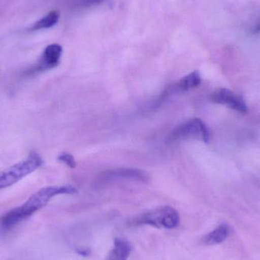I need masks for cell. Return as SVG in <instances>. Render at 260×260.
<instances>
[{
	"label": "cell",
	"mask_w": 260,
	"mask_h": 260,
	"mask_svg": "<svg viewBox=\"0 0 260 260\" xmlns=\"http://www.w3.org/2000/svg\"><path fill=\"white\" fill-rule=\"evenodd\" d=\"M76 252H77V253H79V255H81V256H87L90 254V251L89 250H88V249H77Z\"/></svg>",
	"instance_id": "13"
},
{
	"label": "cell",
	"mask_w": 260,
	"mask_h": 260,
	"mask_svg": "<svg viewBox=\"0 0 260 260\" xmlns=\"http://www.w3.org/2000/svg\"><path fill=\"white\" fill-rule=\"evenodd\" d=\"M187 139H196L205 143L209 142V129L201 119H190L177 126L169 135L167 142L174 144Z\"/></svg>",
	"instance_id": "4"
},
{
	"label": "cell",
	"mask_w": 260,
	"mask_h": 260,
	"mask_svg": "<svg viewBox=\"0 0 260 260\" xmlns=\"http://www.w3.org/2000/svg\"><path fill=\"white\" fill-rule=\"evenodd\" d=\"M150 177L148 173L136 168H116L108 170L101 173L94 180V186L102 187L108 186L115 182L123 180H133V181L148 183Z\"/></svg>",
	"instance_id": "5"
},
{
	"label": "cell",
	"mask_w": 260,
	"mask_h": 260,
	"mask_svg": "<svg viewBox=\"0 0 260 260\" xmlns=\"http://www.w3.org/2000/svg\"><path fill=\"white\" fill-rule=\"evenodd\" d=\"M58 160L59 161L62 162L65 164L67 166L70 168H75L77 165L76 164V159L74 158L73 155L70 153L63 152L58 156Z\"/></svg>",
	"instance_id": "12"
},
{
	"label": "cell",
	"mask_w": 260,
	"mask_h": 260,
	"mask_svg": "<svg viewBox=\"0 0 260 260\" xmlns=\"http://www.w3.org/2000/svg\"><path fill=\"white\" fill-rule=\"evenodd\" d=\"M42 165V157L37 153H30L25 160H21L0 172V189L18 183L21 179L41 168Z\"/></svg>",
	"instance_id": "2"
},
{
	"label": "cell",
	"mask_w": 260,
	"mask_h": 260,
	"mask_svg": "<svg viewBox=\"0 0 260 260\" xmlns=\"http://www.w3.org/2000/svg\"><path fill=\"white\" fill-rule=\"evenodd\" d=\"M230 232V227L229 224H221L205 237L203 243L208 246L221 244L229 238Z\"/></svg>",
	"instance_id": "9"
},
{
	"label": "cell",
	"mask_w": 260,
	"mask_h": 260,
	"mask_svg": "<svg viewBox=\"0 0 260 260\" xmlns=\"http://www.w3.org/2000/svg\"><path fill=\"white\" fill-rule=\"evenodd\" d=\"M136 225H150L159 229H174L180 224L178 212L171 206H163L142 214L134 221Z\"/></svg>",
	"instance_id": "3"
},
{
	"label": "cell",
	"mask_w": 260,
	"mask_h": 260,
	"mask_svg": "<svg viewBox=\"0 0 260 260\" xmlns=\"http://www.w3.org/2000/svg\"><path fill=\"white\" fill-rule=\"evenodd\" d=\"M76 192L77 189L70 185L42 188L33 194L24 204L5 214L0 219V225L4 229H11L44 208L56 196Z\"/></svg>",
	"instance_id": "1"
},
{
	"label": "cell",
	"mask_w": 260,
	"mask_h": 260,
	"mask_svg": "<svg viewBox=\"0 0 260 260\" xmlns=\"http://www.w3.org/2000/svg\"><path fill=\"white\" fill-rule=\"evenodd\" d=\"M210 101L218 105H225L229 108L245 113L247 111V104L244 98L227 88H218L211 94Z\"/></svg>",
	"instance_id": "6"
},
{
	"label": "cell",
	"mask_w": 260,
	"mask_h": 260,
	"mask_svg": "<svg viewBox=\"0 0 260 260\" xmlns=\"http://www.w3.org/2000/svg\"><path fill=\"white\" fill-rule=\"evenodd\" d=\"M94 1L101 2V1H103V0H94Z\"/></svg>",
	"instance_id": "15"
},
{
	"label": "cell",
	"mask_w": 260,
	"mask_h": 260,
	"mask_svg": "<svg viewBox=\"0 0 260 260\" xmlns=\"http://www.w3.org/2000/svg\"><path fill=\"white\" fill-rule=\"evenodd\" d=\"M62 53V48L59 44H53L47 46L43 53L41 62L37 67V70L44 71L57 67L60 62Z\"/></svg>",
	"instance_id": "7"
},
{
	"label": "cell",
	"mask_w": 260,
	"mask_h": 260,
	"mask_svg": "<svg viewBox=\"0 0 260 260\" xmlns=\"http://www.w3.org/2000/svg\"><path fill=\"white\" fill-rule=\"evenodd\" d=\"M59 14L57 11H52L44 18L40 19L38 22L32 26V30H41V29L50 28L57 24L59 21Z\"/></svg>",
	"instance_id": "11"
},
{
	"label": "cell",
	"mask_w": 260,
	"mask_h": 260,
	"mask_svg": "<svg viewBox=\"0 0 260 260\" xmlns=\"http://www.w3.org/2000/svg\"><path fill=\"white\" fill-rule=\"evenodd\" d=\"M260 32V21L259 22L256 24V25L253 28V34H256L259 33Z\"/></svg>",
	"instance_id": "14"
},
{
	"label": "cell",
	"mask_w": 260,
	"mask_h": 260,
	"mask_svg": "<svg viewBox=\"0 0 260 260\" xmlns=\"http://www.w3.org/2000/svg\"><path fill=\"white\" fill-rule=\"evenodd\" d=\"M129 242L123 238H117L106 260H127L131 253Z\"/></svg>",
	"instance_id": "8"
},
{
	"label": "cell",
	"mask_w": 260,
	"mask_h": 260,
	"mask_svg": "<svg viewBox=\"0 0 260 260\" xmlns=\"http://www.w3.org/2000/svg\"><path fill=\"white\" fill-rule=\"evenodd\" d=\"M200 83H201L200 73L198 71H194L182 78L174 88L177 91H187L192 88H197Z\"/></svg>",
	"instance_id": "10"
}]
</instances>
